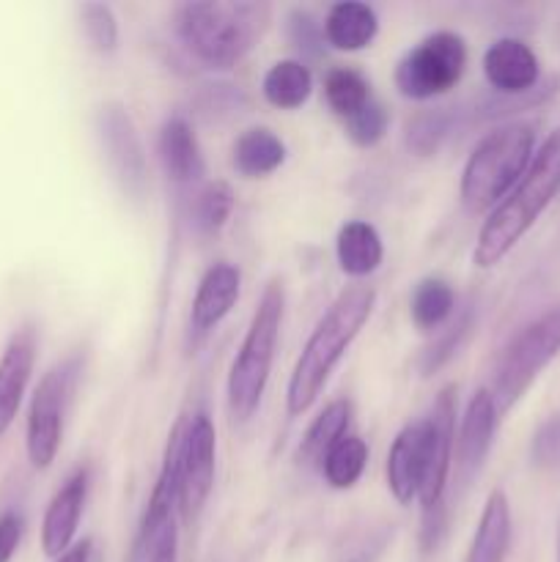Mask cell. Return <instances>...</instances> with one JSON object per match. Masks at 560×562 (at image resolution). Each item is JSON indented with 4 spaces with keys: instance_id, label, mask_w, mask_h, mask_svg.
<instances>
[{
    "instance_id": "34",
    "label": "cell",
    "mask_w": 560,
    "mask_h": 562,
    "mask_svg": "<svg viewBox=\"0 0 560 562\" xmlns=\"http://www.w3.org/2000/svg\"><path fill=\"white\" fill-rule=\"evenodd\" d=\"M285 33H289L291 44L300 49L302 55H322L324 47V27H318V22L313 20L307 11L294 9L285 16Z\"/></svg>"
},
{
    "instance_id": "19",
    "label": "cell",
    "mask_w": 560,
    "mask_h": 562,
    "mask_svg": "<svg viewBox=\"0 0 560 562\" xmlns=\"http://www.w3.org/2000/svg\"><path fill=\"white\" fill-rule=\"evenodd\" d=\"M379 20L377 11L360 0H344L335 3L327 11L324 20V38L333 44L335 49H346V53H357V49L368 47L377 38Z\"/></svg>"
},
{
    "instance_id": "4",
    "label": "cell",
    "mask_w": 560,
    "mask_h": 562,
    "mask_svg": "<svg viewBox=\"0 0 560 562\" xmlns=\"http://www.w3.org/2000/svg\"><path fill=\"white\" fill-rule=\"evenodd\" d=\"M536 126L514 121L489 132L470 154L461 173V203L467 212L481 214L503 203L511 187L519 184L533 162Z\"/></svg>"
},
{
    "instance_id": "35",
    "label": "cell",
    "mask_w": 560,
    "mask_h": 562,
    "mask_svg": "<svg viewBox=\"0 0 560 562\" xmlns=\"http://www.w3.org/2000/svg\"><path fill=\"white\" fill-rule=\"evenodd\" d=\"M143 562H179V536H176V521L165 525L148 543Z\"/></svg>"
},
{
    "instance_id": "18",
    "label": "cell",
    "mask_w": 560,
    "mask_h": 562,
    "mask_svg": "<svg viewBox=\"0 0 560 562\" xmlns=\"http://www.w3.org/2000/svg\"><path fill=\"white\" fill-rule=\"evenodd\" d=\"M159 159L176 184H192L206 173L201 146L192 132V126L184 119H168L159 130Z\"/></svg>"
},
{
    "instance_id": "1",
    "label": "cell",
    "mask_w": 560,
    "mask_h": 562,
    "mask_svg": "<svg viewBox=\"0 0 560 562\" xmlns=\"http://www.w3.org/2000/svg\"><path fill=\"white\" fill-rule=\"evenodd\" d=\"M373 305H377V291L371 285H349L329 305L291 371L289 387H285V409L291 417L305 415L316 404L333 368L346 355L351 340L360 335L362 324L371 318Z\"/></svg>"
},
{
    "instance_id": "32",
    "label": "cell",
    "mask_w": 560,
    "mask_h": 562,
    "mask_svg": "<svg viewBox=\"0 0 560 562\" xmlns=\"http://www.w3.org/2000/svg\"><path fill=\"white\" fill-rule=\"evenodd\" d=\"M470 327H472V311H470V307H467V311L461 313V316L456 318V322L450 324V327L445 329L443 335H439L437 344H432L426 349V355H423V360H421L423 376L434 373L439 366H445V362H448L450 357L456 355V349H459L461 340L467 338Z\"/></svg>"
},
{
    "instance_id": "11",
    "label": "cell",
    "mask_w": 560,
    "mask_h": 562,
    "mask_svg": "<svg viewBox=\"0 0 560 562\" xmlns=\"http://www.w3.org/2000/svg\"><path fill=\"white\" fill-rule=\"evenodd\" d=\"M214 456L217 434L212 417L198 412L190 420H181L179 439V510L187 521L201 514L209 492L214 486Z\"/></svg>"
},
{
    "instance_id": "8",
    "label": "cell",
    "mask_w": 560,
    "mask_h": 562,
    "mask_svg": "<svg viewBox=\"0 0 560 562\" xmlns=\"http://www.w3.org/2000/svg\"><path fill=\"white\" fill-rule=\"evenodd\" d=\"M467 47L459 33L439 31L423 38L395 66V88L406 99H432L448 93L461 80Z\"/></svg>"
},
{
    "instance_id": "5",
    "label": "cell",
    "mask_w": 560,
    "mask_h": 562,
    "mask_svg": "<svg viewBox=\"0 0 560 562\" xmlns=\"http://www.w3.org/2000/svg\"><path fill=\"white\" fill-rule=\"evenodd\" d=\"M285 291L280 280L264 289L258 300L256 313L250 318L245 340L236 351L228 371V406L236 420H250L253 412L258 409L267 390L269 371H272L275 346L280 338V324H283Z\"/></svg>"
},
{
    "instance_id": "29",
    "label": "cell",
    "mask_w": 560,
    "mask_h": 562,
    "mask_svg": "<svg viewBox=\"0 0 560 562\" xmlns=\"http://www.w3.org/2000/svg\"><path fill=\"white\" fill-rule=\"evenodd\" d=\"M450 124H453V119L445 110H428V113L415 115L410 121V126H406V146H410V151L428 157L445 140V135L450 132Z\"/></svg>"
},
{
    "instance_id": "7",
    "label": "cell",
    "mask_w": 560,
    "mask_h": 562,
    "mask_svg": "<svg viewBox=\"0 0 560 562\" xmlns=\"http://www.w3.org/2000/svg\"><path fill=\"white\" fill-rule=\"evenodd\" d=\"M428 423L426 472H423L421 499L423 508V549L432 552L443 536V497L453 472V445H456V387H445L434 401Z\"/></svg>"
},
{
    "instance_id": "26",
    "label": "cell",
    "mask_w": 560,
    "mask_h": 562,
    "mask_svg": "<svg viewBox=\"0 0 560 562\" xmlns=\"http://www.w3.org/2000/svg\"><path fill=\"white\" fill-rule=\"evenodd\" d=\"M368 464V445L366 439L355 437V434H346L344 439L333 445L327 450V456L322 459V475L324 481L333 488H351L360 475L366 472Z\"/></svg>"
},
{
    "instance_id": "30",
    "label": "cell",
    "mask_w": 560,
    "mask_h": 562,
    "mask_svg": "<svg viewBox=\"0 0 560 562\" xmlns=\"http://www.w3.org/2000/svg\"><path fill=\"white\" fill-rule=\"evenodd\" d=\"M80 22L88 44H91L97 53H115V47H119V22H115V14L110 5L82 3Z\"/></svg>"
},
{
    "instance_id": "38",
    "label": "cell",
    "mask_w": 560,
    "mask_h": 562,
    "mask_svg": "<svg viewBox=\"0 0 560 562\" xmlns=\"http://www.w3.org/2000/svg\"><path fill=\"white\" fill-rule=\"evenodd\" d=\"M558 562H560V538H558Z\"/></svg>"
},
{
    "instance_id": "13",
    "label": "cell",
    "mask_w": 560,
    "mask_h": 562,
    "mask_svg": "<svg viewBox=\"0 0 560 562\" xmlns=\"http://www.w3.org/2000/svg\"><path fill=\"white\" fill-rule=\"evenodd\" d=\"M483 75L503 97H525L538 86L541 66L522 38H497L483 55Z\"/></svg>"
},
{
    "instance_id": "31",
    "label": "cell",
    "mask_w": 560,
    "mask_h": 562,
    "mask_svg": "<svg viewBox=\"0 0 560 562\" xmlns=\"http://www.w3.org/2000/svg\"><path fill=\"white\" fill-rule=\"evenodd\" d=\"M344 124H346V135H349V140L355 143V146L371 148L377 146V143L384 137V132H388L390 115L382 102L371 99L366 108H360L355 115H349Z\"/></svg>"
},
{
    "instance_id": "6",
    "label": "cell",
    "mask_w": 560,
    "mask_h": 562,
    "mask_svg": "<svg viewBox=\"0 0 560 562\" xmlns=\"http://www.w3.org/2000/svg\"><path fill=\"white\" fill-rule=\"evenodd\" d=\"M560 355V302L547 307L538 318H533L525 329H519L508 349L503 351L494 371L492 398L500 415L511 409L530 384L541 376L544 368Z\"/></svg>"
},
{
    "instance_id": "2",
    "label": "cell",
    "mask_w": 560,
    "mask_h": 562,
    "mask_svg": "<svg viewBox=\"0 0 560 562\" xmlns=\"http://www.w3.org/2000/svg\"><path fill=\"white\" fill-rule=\"evenodd\" d=\"M560 192V126L544 140L519 184L494 206L478 234L472 261L489 269L503 261Z\"/></svg>"
},
{
    "instance_id": "12",
    "label": "cell",
    "mask_w": 560,
    "mask_h": 562,
    "mask_svg": "<svg viewBox=\"0 0 560 562\" xmlns=\"http://www.w3.org/2000/svg\"><path fill=\"white\" fill-rule=\"evenodd\" d=\"M497 406L489 390H475V395L467 404L464 417H461L459 437L453 445V470L456 483L461 488L470 486L475 475L481 472L483 461H486L489 448H492L494 431H497Z\"/></svg>"
},
{
    "instance_id": "15",
    "label": "cell",
    "mask_w": 560,
    "mask_h": 562,
    "mask_svg": "<svg viewBox=\"0 0 560 562\" xmlns=\"http://www.w3.org/2000/svg\"><path fill=\"white\" fill-rule=\"evenodd\" d=\"M86 497L88 470H77L75 475L55 492V497L49 499L42 521V549L47 558L58 560L60 554H66L71 549L82 508H86Z\"/></svg>"
},
{
    "instance_id": "23",
    "label": "cell",
    "mask_w": 560,
    "mask_h": 562,
    "mask_svg": "<svg viewBox=\"0 0 560 562\" xmlns=\"http://www.w3.org/2000/svg\"><path fill=\"white\" fill-rule=\"evenodd\" d=\"M261 91L272 108L296 110L307 102L313 91V77L302 60H278L264 75Z\"/></svg>"
},
{
    "instance_id": "17",
    "label": "cell",
    "mask_w": 560,
    "mask_h": 562,
    "mask_svg": "<svg viewBox=\"0 0 560 562\" xmlns=\"http://www.w3.org/2000/svg\"><path fill=\"white\" fill-rule=\"evenodd\" d=\"M239 285L242 274L239 269L231 267V263H214L212 269H206V274L201 278L195 291V300H192V313H190V327L195 335H206L209 329L217 327L225 316L231 313V307L239 300Z\"/></svg>"
},
{
    "instance_id": "16",
    "label": "cell",
    "mask_w": 560,
    "mask_h": 562,
    "mask_svg": "<svg viewBox=\"0 0 560 562\" xmlns=\"http://www.w3.org/2000/svg\"><path fill=\"white\" fill-rule=\"evenodd\" d=\"M33 362H36V333L33 327L16 329L0 355V437L9 431L20 412Z\"/></svg>"
},
{
    "instance_id": "28",
    "label": "cell",
    "mask_w": 560,
    "mask_h": 562,
    "mask_svg": "<svg viewBox=\"0 0 560 562\" xmlns=\"http://www.w3.org/2000/svg\"><path fill=\"white\" fill-rule=\"evenodd\" d=\"M231 209H234V192H231V187L225 181H212V184H206L195 195V206H192L195 228L201 234H217L225 225V220L231 217Z\"/></svg>"
},
{
    "instance_id": "20",
    "label": "cell",
    "mask_w": 560,
    "mask_h": 562,
    "mask_svg": "<svg viewBox=\"0 0 560 562\" xmlns=\"http://www.w3.org/2000/svg\"><path fill=\"white\" fill-rule=\"evenodd\" d=\"M511 547V508L500 488L489 494L464 562H505Z\"/></svg>"
},
{
    "instance_id": "9",
    "label": "cell",
    "mask_w": 560,
    "mask_h": 562,
    "mask_svg": "<svg viewBox=\"0 0 560 562\" xmlns=\"http://www.w3.org/2000/svg\"><path fill=\"white\" fill-rule=\"evenodd\" d=\"M77 376V360H66L42 376L31 398L25 428L27 461L36 470H47L55 461L64 437V409Z\"/></svg>"
},
{
    "instance_id": "22",
    "label": "cell",
    "mask_w": 560,
    "mask_h": 562,
    "mask_svg": "<svg viewBox=\"0 0 560 562\" xmlns=\"http://www.w3.org/2000/svg\"><path fill=\"white\" fill-rule=\"evenodd\" d=\"M231 162H234L236 173L247 176V179H261V176L275 173L285 162V146L272 130L256 126L236 137Z\"/></svg>"
},
{
    "instance_id": "14",
    "label": "cell",
    "mask_w": 560,
    "mask_h": 562,
    "mask_svg": "<svg viewBox=\"0 0 560 562\" xmlns=\"http://www.w3.org/2000/svg\"><path fill=\"white\" fill-rule=\"evenodd\" d=\"M426 448H428V423H410L393 439V448L388 453V488L395 503L410 505L417 497L426 472Z\"/></svg>"
},
{
    "instance_id": "21",
    "label": "cell",
    "mask_w": 560,
    "mask_h": 562,
    "mask_svg": "<svg viewBox=\"0 0 560 562\" xmlns=\"http://www.w3.org/2000/svg\"><path fill=\"white\" fill-rule=\"evenodd\" d=\"M335 252H338L340 269L349 278H366V274H371L382 263V236L366 220H351V223L340 228Z\"/></svg>"
},
{
    "instance_id": "36",
    "label": "cell",
    "mask_w": 560,
    "mask_h": 562,
    "mask_svg": "<svg viewBox=\"0 0 560 562\" xmlns=\"http://www.w3.org/2000/svg\"><path fill=\"white\" fill-rule=\"evenodd\" d=\"M22 541V516L14 510H5L0 516V562H11L16 547Z\"/></svg>"
},
{
    "instance_id": "3",
    "label": "cell",
    "mask_w": 560,
    "mask_h": 562,
    "mask_svg": "<svg viewBox=\"0 0 560 562\" xmlns=\"http://www.w3.org/2000/svg\"><path fill=\"white\" fill-rule=\"evenodd\" d=\"M267 3H181L173 14L176 36L212 69H231L267 33Z\"/></svg>"
},
{
    "instance_id": "33",
    "label": "cell",
    "mask_w": 560,
    "mask_h": 562,
    "mask_svg": "<svg viewBox=\"0 0 560 562\" xmlns=\"http://www.w3.org/2000/svg\"><path fill=\"white\" fill-rule=\"evenodd\" d=\"M530 459L538 470H558L560 467V412L547 417L536 428L530 442Z\"/></svg>"
},
{
    "instance_id": "37",
    "label": "cell",
    "mask_w": 560,
    "mask_h": 562,
    "mask_svg": "<svg viewBox=\"0 0 560 562\" xmlns=\"http://www.w3.org/2000/svg\"><path fill=\"white\" fill-rule=\"evenodd\" d=\"M88 558H91V541H82L71 547L66 554H60L55 562H88Z\"/></svg>"
},
{
    "instance_id": "24",
    "label": "cell",
    "mask_w": 560,
    "mask_h": 562,
    "mask_svg": "<svg viewBox=\"0 0 560 562\" xmlns=\"http://www.w3.org/2000/svg\"><path fill=\"white\" fill-rule=\"evenodd\" d=\"M349 420H351L349 401H333L329 406H324L322 415L311 423L307 434L302 437L300 459H305L307 464H322V459L327 456V450L333 448L338 439L346 437Z\"/></svg>"
},
{
    "instance_id": "27",
    "label": "cell",
    "mask_w": 560,
    "mask_h": 562,
    "mask_svg": "<svg viewBox=\"0 0 560 562\" xmlns=\"http://www.w3.org/2000/svg\"><path fill=\"white\" fill-rule=\"evenodd\" d=\"M324 99L335 115L349 119L357 110L371 102V86L366 77L355 69H333L324 80Z\"/></svg>"
},
{
    "instance_id": "10",
    "label": "cell",
    "mask_w": 560,
    "mask_h": 562,
    "mask_svg": "<svg viewBox=\"0 0 560 562\" xmlns=\"http://www.w3.org/2000/svg\"><path fill=\"white\" fill-rule=\"evenodd\" d=\"M97 137L121 192L132 201H143L148 195V162L135 121L124 104L104 102L97 110Z\"/></svg>"
},
{
    "instance_id": "25",
    "label": "cell",
    "mask_w": 560,
    "mask_h": 562,
    "mask_svg": "<svg viewBox=\"0 0 560 562\" xmlns=\"http://www.w3.org/2000/svg\"><path fill=\"white\" fill-rule=\"evenodd\" d=\"M456 311V291L450 289L448 280L426 278L415 285L410 300V316L415 327L437 329L453 316Z\"/></svg>"
}]
</instances>
